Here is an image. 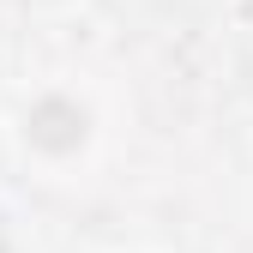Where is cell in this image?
Returning a JSON list of instances; mask_svg holds the SVG:
<instances>
[{
    "instance_id": "obj_1",
    "label": "cell",
    "mask_w": 253,
    "mask_h": 253,
    "mask_svg": "<svg viewBox=\"0 0 253 253\" xmlns=\"http://www.w3.org/2000/svg\"><path fill=\"white\" fill-rule=\"evenodd\" d=\"M30 139H37L42 151H73V145L84 139V109L60 103V97L37 103V109H30Z\"/></svg>"
}]
</instances>
